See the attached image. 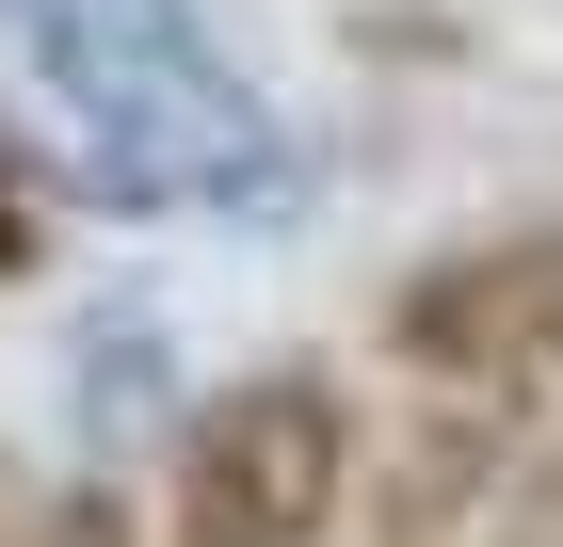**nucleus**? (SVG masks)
<instances>
[{
  "mask_svg": "<svg viewBox=\"0 0 563 547\" xmlns=\"http://www.w3.org/2000/svg\"><path fill=\"white\" fill-rule=\"evenodd\" d=\"M0 65L65 113V162L113 210H194V226H274L306 194L290 113L194 0H0Z\"/></svg>",
  "mask_w": 563,
  "mask_h": 547,
  "instance_id": "f257e3e1",
  "label": "nucleus"
},
{
  "mask_svg": "<svg viewBox=\"0 0 563 547\" xmlns=\"http://www.w3.org/2000/svg\"><path fill=\"white\" fill-rule=\"evenodd\" d=\"M354 483V403L322 371H242L194 403V451H177V547H322Z\"/></svg>",
  "mask_w": 563,
  "mask_h": 547,
  "instance_id": "f03ea898",
  "label": "nucleus"
},
{
  "mask_svg": "<svg viewBox=\"0 0 563 547\" xmlns=\"http://www.w3.org/2000/svg\"><path fill=\"white\" fill-rule=\"evenodd\" d=\"M387 354L419 386H548L563 371V210L419 258L387 291Z\"/></svg>",
  "mask_w": 563,
  "mask_h": 547,
  "instance_id": "7ed1b4c3",
  "label": "nucleus"
},
{
  "mask_svg": "<svg viewBox=\"0 0 563 547\" xmlns=\"http://www.w3.org/2000/svg\"><path fill=\"white\" fill-rule=\"evenodd\" d=\"M0 547H130V515L97 500V483H65L48 515H0Z\"/></svg>",
  "mask_w": 563,
  "mask_h": 547,
  "instance_id": "20e7f679",
  "label": "nucleus"
},
{
  "mask_svg": "<svg viewBox=\"0 0 563 547\" xmlns=\"http://www.w3.org/2000/svg\"><path fill=\"white\" fill-rule=\"evenodd\" d=\"M0 258H33V194H16V145H0Z\"/></svg>",
  "mask_w": 563,
  "mask_h": 547,
  "instance_id": "39448f33",
  "label": "nucleus"
}]
</instances>
